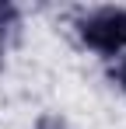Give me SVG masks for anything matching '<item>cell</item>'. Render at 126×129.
I'll list each match as a JSON object with an SVG mask.
<instances>
[{
    "mask_svg": "<svg viewBox=\"0 0 126 129\" xmlns=\"http://www.w3.org/2000/svg\"><path fill=\"white\" fill-rule=\"evenodd\" d=\"M77 35L98 56H123L126 49V7H98L77 21Z\"/></svg>",
    "mask_w": 126,
    "mask_h": 129,
    "instance_id": "1",
    "label": "cell"
},
{
    "mask_svg": "<svg viewBox=\"0 0 126 129\" xmlns=\"http://www.w3.org/2000/svg\"><path fill=\"white\" fill-rule=\"evenodd\" d=\"M18 21H21V11H18V7H14V4H0V45L18 31Z\"/></svg>",
    "mask_w": 126,
    "mask_h": 129,
    "instance_id": "2",
    "label": "cell"
},
{
    "mask_svg": "<svg viewBox=\"0 0 126 129\" xmlns=\"http://www.w3.org/2000/svg\"><path fill=\"white\" fill-rule=\"evenodd\" d=\"M109 80H112V84L126 94V56H119V59H116V66L109 70Z\"/></svg>",
    "mask_w": 126,
    "mask_h": 129,
    "instance_id": "3",
    "label": "cell"
},
{
    "mask_svg": "<svg viewBox=\"0 0 126 129\" xmlns=\"http://www.w3.org/2000/svg\"><path fill=\"white\" fill-rule=\"evenodd\" d=\"M32 129H70V126L63 122L60 115H42V119H39V122H35Z\"/></svg>",
    "mask_w": 126,
    "mask_h": 129,
    "instance_id": "4",
    "label": "cell"
}]
</instances>
